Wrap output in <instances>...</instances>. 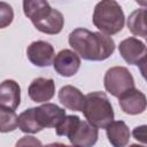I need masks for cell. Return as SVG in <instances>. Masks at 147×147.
Wrapping results in <instances>:
<instances>
[{"label":"cell","mask_w":147,"mask_h":147,"mask_svg":"<svg viewBox=\"0 0 147 147\" xmlns=\"http://www.w3.org/2000/svg\"><path fill=\"white\" fill-rule=\"evenodd\" d=\"M44 147H77V146H68V145H64V144H61V142H53V144H48Z\"/></svg>","instance_id":"603a6c76"},{"label":"cell","mask_w":147,"mask_h":147,"mask_svg":"<svg viewBox=\"0 0 147 147\" xmlns=\"http://www.w3.org/2000/svg\"><path fill=\"white\" fill-rule=\"evenodd\" d=\"M60 102L68 109L83 111L85 105V95L72 85H64L59 91Z\"/></svg>","instance_id":"5bb4252c"},{"label":"cell","mask_w":147,"mask_h":147,"mask_svg":"<svg viewBox=\"0 0 147 147\" xmlns=\"http://www.w3.org/2000/svg\"><path fill=\"white\" fill-rule=\"evenodd\" d=\"M92 22L101 33L110 37L122 31L125 23V16L117 1L102 0L94 7Z\"/></svg>","instance_id":"3957f363"},{"label":"cell","mask_w":147,"mask_h":147,"mask_svg":"<svg viewBox=\"0 0 147 147\" xmlns=\"http://www.w3.org/2000/svg\"><path fill=\"white\" fill-rule=\"evenodd\" d=\"M34 116L41 130L45 127H56L67 116L65 110L55 103L46 102L39 107H34Z\"/></svg>","instance_id":"52a82bcc"},{"label":"cell","mask_w":147,"mask_h":147,"mask_svg":"<svg viewBox=\"0 0 147 147\" xmlns=\"http://www.w3.org/2000/svg\"><path fill=\"white\" fill-rule=\"evenodd\" d=\"M79 121H80V118L78 116H76V115H68V116H65L62 119V122L55 127L56 134L57 136H65V137H68L75 130V127L77 126Z\"/></svg>","instance_id":"d6986e66"},{"label":"cell","mask_w":147,"mask_h":147,"mask_svg":"<svg viewBox=\"0 0 147 147\" xmlns=\"http://www.w3.org/2000/svg\"><path fill=\"white\" fill-rule=\"evenodd\" d=\"M54 70L63 77L75 76L80 68V57L71 49L60 51L53 60Z\"/></svg>","instance_id":"9c48e42d"},{"label":"cell","mask_w":147,"mask_h":147,"mask_svg":"<svg viewBox=\"0 0 147 147\" xmlns=\"http://www.w3.org/2000/svg\"><path fill=\"white\" fill-rule=\"evenodd\" d=\"M132 134H133L134 139H137L138 141H140L142 144H146V125L134 127Z\"/></svg>","instance_id":"7402d4cb"},{"label":"cell","mask_w":147,"mask_h":147,"mask_svg":"<svg viewBox=\"0 0 147 147\" xmlns=\"http://www.w3.org/2000/svg\"><path fill=\"white\" fill-rule=\"evenodd\" d=\"M21 103V87L13 79L0 83V106L15 110Z\"/></svg>","instance_id":"4fadbf2b"},{"label":"cell","mask_w":147,"mask_h":147,"mask_svg":"<svg viewBox=\"0 0 147 147\" xmlns=\"http://www.w3.org/2000/svg\"><path fill=\"white\" fill-rule=\"evenodd\" d=\"M118 51L123 60L132 65H141V71L144 74V65L146 63V45L138 38L130 37L119 42Z\"/></svg>","instance_id":"8992f818"},{"label":"cell","mask_w":147,"mask_h":147,"mask_svg":"<svg viewBox=\"0 0 147 147\" xmlns=\"http://www.w3.org/2000/svg\"><path fill=\"white\" fill-rule=\"evenodd\" d=\"M26 55L29 61L36 67H48L55 57L53 46L44 40H36L28 46Z\"/></svg>","instance_id":"ba28073f"},{"label":"cell","mask_w":147,"mask_h":147,"mask_svg":"<svg viewBox=\"0 0 147 147\" xmlns=\"http://www.w3.org/2000/svg\"><path fill=\"white\" fill-rule=\"evenodd\" d=\"M23 11L34 28L42 33L57 34L63 29L64 18L62 13L52 8L45 0L23 1Z\"/></svg>","instance_id":"7a4b0ae2"},{"label":"cell","mask_w":147,"mask_h":147,"mask_svg":"<svg viewBox=\"0 0 147 147\" xmlns=\"http://www.w3.org/2000/svg\"><path fill=\"white\" fill-rule=\"evenodd\" d=\"M106 134L113 147H125L130 140L129 126L123 121H113L108 124L106 126Z\"/></svg>","instance_id":"9a60e30c"},{"label":"cell","mask_w":147,"mask_h":147,"mask_svg":"<svg viewBox=\"0 0 147 147\" xmlns=\"http://www.w3.org/2000/svg\"><path fill=\"white\" fill-rule=\"evenodd\" d=\"M99 137L96 127L92 126L86 121H79L75 130L67 137L72 146L77 147H93Z\"/></svg>","instance_id":"30bf717a"},{"label":"cell","mask_w":147,"mask_h":147,"mask_svg":"<svg viewBox=\"0 0 147 147\" xmlns=\"http://www.w3.org/2000/svg\"><path fill=\"white\" fill-rule=\"evenodd\" d=\"M14 20V10L11 6L5 1H0V29H5L11 24Z\"/></svg>","instance_id":"ffe728a7"},{"label":"cell","mask_w":147,"mask_h":147,"mask_svg":"<svg viewBox=\"0 0 147 147\" xmlns=\"http://www.w3.org/2000/svg\"><path fill=\"white\" fill-rule=\"evenodd\" d=\"M146 9L145 8H139L133 10L129 17H127V28L130 32L134 36L146 38L147 32H146Z\"/></svg>","instance_id":"2e32d148"},{"label":"cell","mask_w":147,"mask_h":147,"mask_svg":"<svg viewBox=\"0 0 147 147\" xmlns=\"http://www.w3.org/2000/svg\"><path fill=\"white\" fill-rule=\"evenodd\" d=\"M28 94L34 102H47L55 94V83L52 78L38 77L31 82L28 88Z\"/></svg>","instance_id":"8fae6325"},{"label":"cell","mask_w":147,"mask_h":147,"mask_svg":"<svg viewBox=\"0 0 147 147\" xmlns=\"http://www.w3.org/2000/svg\"><path fill=\"white\" fill-rule=\"evenodd\" d=\"M18 126V116L15 110L0 106V132H13Z\"/></svg>","instance_id":"e0dca14e"},{"label":"cell","mask_w":147,"mask_h":147,"mask_svg":"<svg viewBox=\"0 0 147 147\" xmlns=\"http://www.w3.org/2000/svg\"><path fill=\"white\" fill-rule=\"evenodd\" d=\"M146 95L137 88H133L118 98L121 109L129 115L142 114L146 109Z\"/></svg>","instance_id":"7c38bea8"},{"label":"cell","mask_w":147,"mask_h":147,"mask_svg":"<svg viewBox=\"0 0 147 147\" xmlns=\"http://www.w3.org/2000/svg\"><path fill=\"white\" fill-rule=\"evenodd\" d=\"M18 127L24 133H37L41 131L37 123L33 108H29L21 113L18 116Z\"/></svg>","instance_id":"ac0fdd59"},{"label":"cell","mask_w":147,"mask_h":147,"mask_svg":"<svg viewBox=\"0 0 147 147\" xmlns=\"http://www.w3.org/2000/svg\"><path fill=\"white\" fill-rule=\"evenodd\" d=\"M86 122L96 129H106L114 121V109L105 92H91L85 95L83 109Z\"/></svg>","instance_id":"277c9868"},{"label":"cell","mask_w":147,"mask_h":147,"mask_svg":"<svg viewBox=\"0 0 147 147\" xmlns=\"http://www.w3.org/2000/svg\"><path fill=\"white\" fill-rule=\"evenodd\" d=\"M15 147H42V144L33 136H24L17 140Z\"/></svg>","instance_id":"44dd1931"},{"label":"cell","mask_w":147,"mask_h":147,"mask_svg":"<svg viewBox=\"0 0 147 147\" xmlns=\"http://www.w3.org/2000/svg\"><path fill=\"white\" fill-rule=\"evenodd\" d=\"M129 147H146V146H144V145H138V144H132V145H130Z\"/></svg>","instance_id":"cb8c5ba5"},{"label":"cell","mask_w":147,"mask_h":147,"mask_svg":"<svg viewBox=\"0 0 147 147\" xmlns=\"http://www.w3.org/2000/svg\"><path fill=\"white\" fill-rule=\"evenodd\" d=\"M68 41L74 52L87 61L107 60L115 51V41L111 37L85 28H77L71 31Z\"/></svg>","instance_id":"6da1fadb"},{"label":"cell","mask_w":147,"mask_h":147,"mask_svg":"<svg viewBox=\"0 0 147 147\" xmlns=\"http://www.w3.org/2000/svg\"><path fill=\"white\" fill-rule=\"evenodd\" d=\"M103 85L106 91L116 98H119L124 93L136 88L132 74L127 68L121 65L111 67L106 71L103 77Z\"/></svg>","instance_id":"5b68a950"}]
</instances>
